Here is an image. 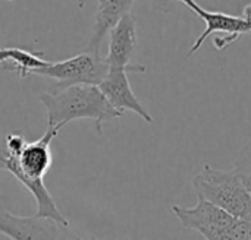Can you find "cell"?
<instances>
[{
    "label": "cell",
    "instance_id": "8",
    "mask_svg": "<svg viewBox=\"0 0 251 240\" xmlns=\"http://www.w3.org/2000/svg\"><path fill=\"white\" fill-rule=\"evenodd\" d=\"M137 50V19L129 12L124 15L109 31V50L106 62L109 67L126 69L128 72H146V66L132 65L131 60Z\"/></svg>",
    "mask_w": 251,
    "mask_h": 240
},
{
    "label": "cell",
    "instance_id": "17",
    "mask_svg": "<svg viewBox=\"0 0 251 240\" xmlns=\"http://www.w3.org/2000/svg\"><path fill=\"white\" fill-rule=\"evenodd\" d=\"M7 1H13V0H7Z\"/></svg>",
    "mask_w": 251,
    "mask_h": 240
},
{
    "label": "cell",
    "instance_id": "16",
    "mask_svg": "<svg viewBox=\"0 0 251 240\" xmlns=\"http://www.w3.org/2000/svg\"><path fill=\"white\" fill-rule=\"evenodd\" d=\"M87 1H90V0H76V3H78V6H79V7H82Z\"/></svg>",
    "mask_w": 251,
    "mask_h": 240
},
{
    "label": "cell",
    "instance_id": "5",
    "mask_svg": "<svg viewBox=\"0 0 251 240\" xmlns=\"http://www.w3.org/2000/svg\"><path fill=\"white\" fill-rule=\"evenodd\" d=\"M109 72L106 57L100 53L84 50L69 59L60 62H49L46 66L34 70L32 75L50 78L56 81V89L76 84L99 85Z\"/></svg>",
    "mask_w": 251,
    "mask_h": 240
},
{
    "label": "cell",
    "instance_id": "13",
    "mask_svg": "<svg viewBox=\"0 0 251 240\" xmlns=\"http://www.w3.org/2000/svg\"><path fill=\"white\" fill-rule=\"evenodd\" d=\"M151 4V9L154 12H160V13H169L174 9V3L176 0H149Z\"/></svg>",
    "mask_w": 251,
    "mask_h": 240
},
{
    "label": "cell",
    "instance_id": "2",
    "mask_svg": "<svg viewBox=\"0 0 251 240\" xmlns=\"http://www.w3.org/2000/svg\"><path fill=\"white\" fill-rule=\"evenodd\" d=\"M40 103L46 109L47 126L62 129L76 119L94 120L97 133L106 122L119 119L124 113L115 109L99 85L76 84L51 92L40 94Z\"/></svg>",
    "mask_w": 251,
    "mask_h": 240
},
{
    "label": "cell",
    "instance_id": "11",
    "mask_svg": "<svg viewBox=\"0 0 251 240\" xmlns=\"http://www.w3.org/2000/svg\"><path fill=\"white\" fill-rule=\"evenodd\" d=\"M47 63L49 60L41 59V53H32L31 50L18 47L0 48V67L13 70L21 78L32 75L34 70L46 66Z\"/></svg>",
    "mask_w": 251,
    "mask_h": 240
},
{
    "label": "cell",
    "instance_id": "9",
    "mask_svg": "<svg viewBox=\"0 0 251 240\" xmlns=\"http://www.w3.org/2000/svg\"><path fill=\"white\" fill-rule=\"evenodd\" d=\"M99 88L103 91V94L110 101V104L119 111L122 113L125 110L132 111L137 116H140L144 122L153 123V116L140 103V100L137 98V95L131 88L126 69L109 67V72L104 76V79L99 84Z\"/></svg>",
    "mask_w": 251,
    "mask_h": 240
},
{
    "label": "cell",
    "instance_id": "1",
    "mask_svg": "<svg viewBox=\"0 0 251 240\" xmlns=\"http://www.w3.org/2000/svg\"><path fill=\"white\" fill-rule=\"evenodd\" d=\"M59 131V128L47 126L46 132L37 141L26 142L19 154H7L6 172L13 175L15 179L31 192L37 202L38 217L50 218L63 226H69V221L57 208V204L44 183V176L53 164L50 144L57 136Z\"/></svg>",
    "mask_w": 251,
    "mask_h": 240
},
{
    "label": "cell",
    "instance_id": "15",
    "mask_svg": "<svg viewBox=\"0 0 251 240\" xmlns=\"http://www.w3.org/2000/svg\"><path fill=\"white\" fill-rule=\"evenodd\" d=\"M243 16L251 21V3H249V4L244 7V13H243Z\"/></svg>",
    "mask_w": 251,
    "mask_h": 240
},
{
    "label": "cell",
    "instance_id": "14",
    "mask_svg": "<svg viewBox=\"0 0 251 240\" xmlns=\"http://www.w3.org/2000/svg\"><path fill=\"white\" fill-rule=\"evenodd\" d=\"M6 161H7V151H6V145L0 144V172L6 170Z\"/></svg>",
    "mask_w": 251,
    "mask_h": 240
},
{
    "label": "cell",
    "instance_id": "7",
    "mask_svg": "<svg viewBox=\"0 0 251 240\" xmlns=\"http://www.w3.org/2000/svg\"><path fill=\"white\" fill-rule=\"evenodd\" d=\"M0 233L15 240H56L78 239L69 226L54 220L35 216L22 217L7 211H0Z\"/></svg>",
    "mask_w": 251,
    "mask_h": 240
},
{
    "label": "cell",
    "instance_id": "3",
    "mask_svg": "<svg viewBox=\"0 0 251 240\" xmlns=\"http://www.w3.org/2000/svg\"><path fill=\"white\" fill-rule=\"evenodd\" d=\"M172 213L185 229L200 233L204 239L251 240V221L226 213L200 195L194 207L174 205Z\"/></svg>",
    "mask_w": 251,
    "mask_h": 240
},
{
    "label": "cell",
    "instance_id": "6",
    "mask_svg": "<svg viewBox=\"0 0 251 240\" xmlns=\"http://www.w3.org/2000/svg\"><path fill=\"white\" fill-rule=\"evenodd\" d=\"M176 1H181L188 9H191L206 23L204 31L200 34V37L190 47L187 57L197 53L199 48L206 41V38L215 32H216V37L213 40V45L218 50H225L228 45H231L232 43L240 40L244 34L251 32V21L244 18V16L228 15L224 12H212V10L201 7L196 0H176Z\"/></svg>",
    "mask_w": 251,
    "mask_h": 240
},
{
    "label": "cell",
    "instance_id": "4",
    "mask_svg": "<svg viewBox=\"0 0 251 240\" xmlns=\"http://www.w3.org/2000/svg\"><path fill=\"white\" fill-rule=\"evenodd\" d=\"M193 188L196 195L238 218L251 221V194L235 169L222 170L206 164L194 176Z\"/></svg>",
    "mask_w": 251,
    "mask_h": 240
},
{
    "label": "cell",
    "instance_id": "10",
    "mask_svg": "<svg viewBox=\"0 0 251 240\" xmlns=\"http://www.w3.org/2000/svg\"><path fill=\"white\" fill-rule=\"evenodd\" d=\"M96 1H97V10L94 15L91 35L85 50L100 53L104 37L124 15L131 12V7L137 0H96Z\"/></svg>",
    "mask_w": 251,
    "mask_h": 240
},
{
    "label": "cell",
    "instance_id": "12",
    "mask_svg": "<svg viewBox=\"0 0 251 240\" xmlns=\"http://www.w3.org/2000/svg\"><path fill=\"white\" fill-rule=\"evenodd\" d=\"M234 169L251 194V141H249L238 153Z\"/></svg>",
    "mask_w": 251,
    "mask_h": 240
}]
</instances>
